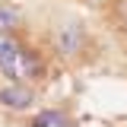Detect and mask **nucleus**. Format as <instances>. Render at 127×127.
<instances>
[{
	"mask_svg": "<svg viewBox=\"0 0 127 127\" xmlns=\"http://www.w3.org/2000/svg\"><path fill=\"white\" fill-rule=\"evenodd\" d=\"M35 105V89L29 83H6L0 89V108L6 111H29Z\"/></svg>",
	"mask_w": 127,
	"mask_h": 127,
	"instance_id": "7ed1b4c3",
	"label": "nucleus"
},
{
	"mask_svg": "<svg viewBox=\"0 0 127 127\" xmlns=\"http://www.w3.org/2000/svg\"><path fill=\"white\" fill-rule=\"evenodd\" d=\"M114 26L127 35V0H114Z\"/></svg>",
	"mask_w": 127,
	"mask_h": 127,
	"instance_id": "423d86ee",
	"label": "nucleus"
},
{
	"mask_svg": "<svg viewBox=\"0 0 127 127\" xmlns=\"http://www.w3.org/2000/svg\"><path fill=\"white\" fill-rule=\"evenodd\" d=\"M0 73L10 83H32V79L45 76V64L29 45L0 32Z\"/></svg>",
	"mask_w": 127,
	"mask_h": 127,
	"instance_id": "f257e3e1",
	"label": "nucleus"
},
{
	"mask_svg": "<svg viewBox=\"0 0 127 127\" xmlns=\"http://www.w3.org/2000/svg\"><path fill=\"white\" fill-rule=\"evenodd\" d=\"M32 127H70V121H67V114L57 108H45L38 111L35 118H32Z\"/></svg>",
	"mask_w": 127,
	"mask_h": 127,
	"instance_id": "39448f33",
	"label": "nucleus"
},
{
	"mask_svg": "<svg viewBox=\"0 0 127 127\" xmlns=\"http://www.w3.org/2000/svg\"><path fill=\"white\" fill-rule=\"evenodd\" d=\"M54 45H57V54H61V57L76 61L79 54L89 48V32H86V26H83L79 19H67V22H61L57 32H54Z\"/></svg>",
	"mask_w": 127,
	"mask_h": 127,
	"instance_id": "f03ea898",
	"label": "nucleus"
},
{
	"mask_svg": "<svg viewBox=\"0 0 127 127\" xmlns=\"http://www.w3.org/2000/svg\"><path fill=\"white\" fill-rule=\"evenodd\" d=\"M22 26H26L22 10H19V6H13V3H3V0H0V32L13 35V32L22 29Z\"/></svg>",
	"mask_w": 127,
	"mask_h": 127,
	"instance_id": "20e7f679",
	"label": "nucleus"
}]
</instances>
